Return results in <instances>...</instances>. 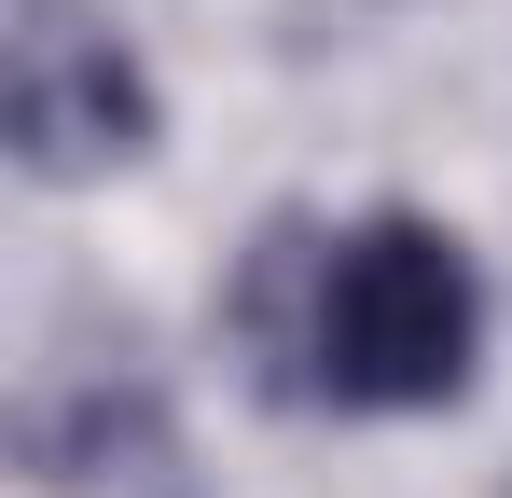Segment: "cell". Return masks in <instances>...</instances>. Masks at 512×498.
Masks as SVG:
<instances>
[{
	"label": "cell",
	"instance_id": "cell-2",
	"mask_svg": "<svg viewBox=\"0 0 512 498\" xmlns=\"http://www.w3.org/2000/svg\"><path fill=\"white\" fill-rule=\"evenodd\" d=\"M0 111H14V166L28 180H111V166L153 153V70L125 56V28L84 14V0H14Z\"/></svg>",
	"mask_w": 512,
	"mask_h": 498
},
{
	"label": "cell",
	"instance_id": "cell-1",
	"mask_svg": "<svg viewBox=\"0 0 512 498\" xmlns=\"http://www.w3.org/2000/svg\"><path fill=\"white\" fill-rule=\"evenodd\" d=\"M485 360V277L471 249L416 222V208H374L319 249V360L305 388L346 415H443Z\"/></svg>",
	"mask_w": 512,
	"mask_h": 498
}]
</instances>
